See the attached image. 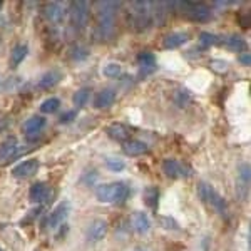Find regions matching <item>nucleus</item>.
Listing matches in <instances>:
<instances>
[{
	"label": "nucleus",
	"mask_w": 251,
	"mask_h": 251,
	"mask_svg": "<svg viewBox=\"0 0 251 251\" xmlns=\"http://www.w3.org/2000/svg\"><path fill=\"white\" fill-rule=\"evenodd\" d=\"M121 3L117 2H97V34L102 39H109L114 32L116 14Z\"/></svg>",
	"instance_id": "nucleus-1"
},
{
	"label": "nucleus",
	"mask_w": 251,
	"mask_h": 251,
	"mask_svg": "<svg viewBox=\"0 0 251 251\" xmlns=\"http://www.w3.org/2000/svg\"><path fill=\"white\" fill-rule=\"evenodd\" d=\"M131 194V189L126 183H107V184H100L96 189V198L100 203H107V204H119L124 203L126 200Z\"/></svg>",
	"instance_id": "nucleus-2"
},
{
	"label": "nucleus",
	"mask_w": 251,
	"mask_h": 251,
	"mask_svg": "<svg viewBox=\"0 0 251 251\" xmlns=\"http://www.w3.org/2000/svg\"><path fill=\"white\" fill-rule=\"evenodd\" d=\"M131 5V17L132 27L137 32H144L151 27L152 15H151V2H132Z\"/></svg>",
	"instance_id": "nucleus-3"
},
{
	"label": "nucleus",
	"mask_w": 251,
	"mask_h": 251,
	"mask_svg": "<svg viewBox=\"0 0 251 251\" xmlns=\"http://www.w3.org/2000/svg\"><path fill=\"white\" fill-rule=\"evenodd\" d=\"M177 7L183 9V14L193 22H209L213 17V12L206 3H200V2H177Z\"/></svg>",
	"instance_id": "nucleus-4"
},
{
	"label": "nucleus",
	"mask_w": 251,
	"mask_h": 251,
	"mask_svg": "<svg viewBox=\"0 0 251 251\" xmlns=\"http://www.w3.org/2000/svg\"><path fill=\"white\" fill-rule=\"evenodd\" d=\"M198 194H200V198H201V201H203V203L211 204L216 211H220L221 214L228 213V204H226V200H223V198L216 193V189H214L211 184L200 183V184H198Z\"/></svg>",
	"instance_id": "nucleus-5"
},
{
	"label": "nucleus",
	"mask_w": 251,
	"mask_h": 251,
	"mask_svg": "<svg viewBox=\"0 0 251 251\" xmlns=\"http://www.w3.org/2000/svg\"><path fill=\"white\" fill-rule=\"evenodd\" d=\"M89 3L87 2H71L69 3V19L74 29L82 30L89 24Z\"/></svg>",
	"instance_id": "nucleus-6"
},
{
	"label": "nucleus",
	"mask_w": 251,
	"mask_h": 251,
	"mask_svg": "<svg viewBox=\"0 0 251 251\" xmlns=\"http://www.w3.org/2000/svg\"><path fill=\"white\" fill-rule=\"evenodd\" d=\"M137 64H139V74H137L139 79L148 77V75H151L152 72H156V69H157L156 55L149 50H144L137 55Z\"/></svg>",
	"instance_id": "nucleus-7"
},
{
	"label": "nucleus",
	"mask_w": 251,
	"mask_h": 251,
	"mask_svg": "<svg viewBox=\"0 0 251 251\" xmlns=\"http://www.w3.org/2000/svg\"><path fill=\"white\" fill-rule=\"evenodd\" d=\"M39 168H40L39 159L30 157V159H25L15 166V168L12 169V176L19 177V179H27V177L34 176V174L39 171Z\"/></svg>",
	"instance_id": "nucleus-8"
},
{
	"label": "nucleus",
	"mask_w": 251,
	"mask_h": 251,
	"mask_svg": "<svg viewBox=\"0 0 251 251\" xmlns=\"http://www.w3.org/2000/svg\"><path fill=\"white\" fill-rule=\"evenodd\" d=\"M163 171L166 173V176L173 177V179H179V177L189 176V169L186 168L183 163H179L177 159H173V157H168V159L163 161Z\"/></svg>",
	"instance_id": "nucleus-9"
},
{
	"label": "nucleus",
	"mask_w": 251,
	"mask_h": 251,
	"mask_svg": "<svg viewBox=\"0 0 251 251\" xmlns=\"http://www.w3.org/2000/svg\"><path fill=\"white\" fill-rule=\"evenodd\" d=\"M69 209H71V204H69V201H62V203H59L57 206H55V208L52 209V213L49 214V220H47V226H49V228H50V229L59 228V226L62 225V221L67 218Z\"/></svg>",
	"instance_id": "nucleus-10"
},
{
	"label": "nucleus",
	"mask_w": 251,
	"mask_h": 251,
	"mask_svg": "<svg viewBox=\"0 0 251 251\" xmlns=\"http://www.w3.org/2000/svg\"><path fill=\"white\" fill-rule=\"evenodd\" d=\"M107 234V223L104 220H92L86 229V238L89 241L97 243L104 240Z\"/></svg>",
	"instance_id": "nucleus-11"
},
{
	"label": "nucleus",
	"mask_w": 251,
	"mask_h": 251,
	"mask_svg": "<svg viewBox=\"0 0 251 251\" xmlns=\"http://www.w3.org/2000/svg\"><path fill=\"white\" fill-rule=\"evenodd\" d=\"M64 14H66V7L59 2H49L44 5V15L47 17V20H50L52 24L60 22L64 19Z\"/></svg>",
	"instance_id": "nucleus-12"
},
{
	"label": "nucleus",
	"mask_w": 251,
	"mask_h": 251,
	"mask_svg": "<svg viewBox=\"0 0 251 251\" xmlns=\"http://www.w3.org/2000/svg\"><path fill=\"white\" fill-rule=\"evenodd\" d=\"M50 196V189L46 183H34L30 186V191H29V198L32 203L39 204V203H44V201L49 200Z\"/></svg>",
	"instance_id": "nucleus-13"
},
{
	"label": "nucleus",
	"mask_w": 251,
	"mask_h": 251,
	"mask_svg": "<svg viewBox=\"0 0 251 251\" xmlns=\"http://www.w3.org/2000/svg\"><path fill=\"white\" fill-rule=\"evenodd\" d=\"M19 151V143L15 137H7L2 144H0V163L7 159H12L15 156V152Z\"/></svg>",
	"instance_id": "nucleus-14"
},
{
	"label": "nucleus",
	"mask_w": 251,
	"mask_h": 251,
	"mask_svg": "<svg viewBox=\"0 0 251 251\" xmlns=\"http://www.w3.org/2000/svg\"><path fill=\"white\" fill-rule=\"evenodd\" d=\"M116 100V92L112 89H102L100 92H97L94 97V107L97 109H106L112 106Z\"/></svg>",
	"instance_id": "nucleus-15"
},
{
	"label": "nucleus",
	"mask_w": 251,
	"mask_h": 251,
	"mask_svg": "<svg viewBox=\"0 0 251 251\" xmlns=\"http://www.w3.org/2000/svg\"><path fill=\"white\" fill-rule=\"evenodd\" d=\"M189 40V35L186 34V32H173V34L166 35L164 40H163V46L164 49H177L181 46H184L186 42Z\"/></svg>",
	"instance_id": "nucleus-16"
},
{
	"label": "nucleus",
	"mask_w": 251,
	"mask_h": 251,
	"mask_svg": "<svg viewBox=\"0 0 251 251\" xmlns=\"http://www.w3.org/2000/svg\"><path fill=\"white\" fill-rule=\"evenodd\" d=\"M123 151H124V154H127V156H141V154H146V152L149 151V146L146 143H143V141L132 139V141L124 143Z\"/></svg>",
	"instance_id": "nucleus-17"
},
{
	"label": "nucleus",
	"mask_w": 251,
	"mask_h": 251,
	"mask_svg": "<svg viewBox=\"0 0 251 251\" xmlns=\"http://www.w3.org/2000/svg\"><path fill=\"white\" fill-rule=\"evenodd\" d=\"M132 226L139 234H146L151 229V220H149V216L146 213L136 211L132 214Z\"/></svg>",
	"instance_id": "nucleus-18"
},
{
	"label": "nucleus",
	"mask_w": 251,
	"mask_h": 251,
	"mask_svg": "<svg viewBox=\"0 0 251 251\" xmlns=\"http://www.w3.org/2000/svg\"><path fill=\"white\" fill-rule=\"evenodd\" d=\"M60 79H62V72H60L59 69H52V71L46 72V74H44L42 77L39 79L37 86L40 89H50L52 86L59 84Z\"/></svg>",
	"instance_id": "nucleus-19"
},
{
	"label": "nucleus",
	"mask_w": 251,
	"mask_h": 251,
	"mask_svg": "<svg viewBox=\"0 0 251 251\" xmlns=\"http://www.w3.org/2000/svg\"><path fill=\"white\" fill-rule=\"evenodd\" d=\"M46 126V119L42 116H32L30 119L25 121L24 124V132L27 136H32V134H37V132L42 131V127Z\"/></svg>",
	"instance_id": "nucleus-20"
},
{
	"label": "nucleus",
	"mask_w": 251,
	"mask_h": 251,
	"mask_svg": "<svg viewBox=\"0 0 251 251\" xmlns=\"http://www.w3.org/2000/svg\"><path fill=\"white\" fill-rule=\"evenodd\" d=\"M143 198H144L146 206H149V208L156 211L157 204H159V189H157L156 186H149V188L144 189Z\"/></svg>",
	"instance_id": "nucleus-21"
},
{
	"label": "nucleus",
	"mask_w": 251,
	"mask_h": 251,
	"mask_svg": "<svg viewBox=\"0 0 251 251\" xmlns=\"http://www.w3.org/2000/svg\"><path fill=\"white\" fill-rule=\"evenodd\" d=\"M107 136L111 137V139H114V141H126L129 137V131H127V127L123 124H119V123H116V124H111L107 127Z\"/></svg>",
	"instance_id": "nucleus-22"
},
{
	"label": "nucleus",
	"mask_w": 251,
	"mask_h": 251,
	"mask_svg": "<svg viewBox=\"0 0 251 251\" xmlns=\"http://www.w3.org/2000/svg\"><path fill=\"white\" fill-rule=\"evenodd\" d=\"M27 54H29V47L27 46H24V44L15 46L14 49H12V54H10V66L17 67L19 64L27 57Z\"/></svg>",
	"instance_id": "nucleus-23"
},
{
	"label": "nucleus",
	"mask_w": 251,
	"mask_h": 251,
	"mask_svg": "<svg viewBox=\"0 0 251 251\" xmlns=\"http://www.w3.org/2000/svg\"><path fill=\"white\" fill-rule=\"evenodd\" d=\"M225 46L228 49H231L234 52H240V50H245L246 49V42L245 39L240 37V35H228V37L225 39Z\"/></svg>",
	"instance_id": "nucleus-24"
},
{
	"label": "nucleus",
	"mask_w": 251,
	"mask_h": 251,
	"mask_svg": "<svg viewBox=\"0 0 251 251\" xmlns=\"http://www.w3.org/2000/svg\"><path fill=\"white\" fill-rule=\"evenodd\" d=\"M89 97H91V89L82 87L74 94V97H72V102H74L75 107H82V106H86V104H87Z\"/></svg>",
	"instance_id": "nucleus-25"
},
{
	"label": "nucleus",
	"mask_w": 251,
	"mask_h": 251,
	"mask_svg": "<svg viewBox=\"0 0 251 251\" xmlns=\"http://www.w3.org/2000/svg\"><path fill=\"white\" fill-rule=\"evenodd\" d=\"M59 107H60V100L57 97H49V99H46L40 104V112H44V114H52V112H55Z\"/></svg>",
	"instance_id": "nucleus-26"
},
{
	"label": "nucleus",
	"mask_w": 251,
	"mask_h": 251,
	"mask_svg": "<svg viewBox=\"0 0 251 251\" xmlns=\"http://www.w3.org/2000/svg\"><path fill=\"white\" fill-rule=\"evenodd\" d=\"M121 72H123V67L117 62H109L102 67V74L106 75V77H119Z\"/></svg>",
	"instance_id": "nucleus-27"
},
{
	"label": "nucleus",
	"mask_w": 251,
	"mask_h": 251,
	"mask_svg": "<svg viewBox=\"0 0 251 251\" xmlns=\"http://www.w3.org/2000/svg\"><path fill=\"white\" fill-rule=\"evenodd\" d=\"M218 42H220V37L211 34V32H201V34H200V44L204 49H208L211 46H216Z\"/></svg>",
	"instance_id": "nucleus-28"
},
{
	"label": "nucleus",
	"mask_w": 251,
	"mask_h": 251,
	"mask_svg": "<svg viewBox=\"0 0 251 251\" xmlns=\"http://www.w3.org/2000/svg\"><path fill=\"white\" fill-rule=\"evenodd\" d=\"M87 57H89V50L84 46H74L71 49V59L75 60V62L86 60Z\"/></svg>",
	"instance_id": "nucleus-29"
},
{
	"label": "nucleus",
	"mask_w": 251,
	"mask_h": 251,
	"mask_svg": "<svg viewBox=\"0 0 251 251\" xmlns=\"http://www.w3.org/2000/svg\"><path fill=\"white\" fill-rule=\"evenodd\" d=\"M106 166L111 171H114V173H119V171H123V169L126 168V163L123 159H116V157H109V159L106 161Z\"/></svg>",
	"instance_id": "nucleus-30"
},
{
	"label": "nucleus",
	"mask_w": 251,
	"mask_h": 251,
	"mask_svg": "<svg viewBox=\"0 0 251 251\" xmlns=\"http://www.w3.org/2000/svg\"><path fill=\"white\" fill-rule=\"evenodd\" d=\"M238 173H240V181L245 183V186L250 184V164H241L240 169H238Z\"/></svg>",
	"instance_id": "nucleus-31"
},
{
	"label": "nucleus",
	"mask_w": 251,
	"mask_h": 251,
	"mask_svg": "<svg viewBox=\"0 0 251 251\" xmlns=\"http://www.w3.org/2000/svg\"><path fill=\"white\" fill-rule=\"evenodd\" d=\"M75 116H77V112H75V111H67L66 114L60 116V124H69V123H72V121L75 119Z\"/></svg>",
	"instance_id": "nucleus-32"
},
{
	"label": "nucleus",
	"mask_w": 251,
	"mask_h": 251,
	"mask_svg": "<svg viewBox=\"0 0 251 251\" xmlns=\"http://www.w3.org/2000/svg\"><path fill=\"white\" fill-rule=\"evenodd\" d=\"M211 67H213V69H216V71H220V72H225L226 69H228V64L223 62V60H213V62H211Z\"/></svg>",
	"instance_id": "nucleus-33"
},
{
	"label": "nucleus",
	"mask_w": 251,
	"mask_h": 251,
	"mask_svg": "<svg viewBox=\"0 0 251 251\" xmlns=\"http://www.w3.org/2000/svg\"><path fill=\"white\" fill-rule=\"evenodd\" d=\"M238 60H240V62L243 64V66H250L251 64V59H250V54H240V57H238Z\"/></svg>",
	"instance_id": "nucleus-34"
},
{
	"label": "nucleus",
	"mask_w": 251,
	"mask_h": 251,
	"mask_svg": "<svg viewBox=\"0 0 251 251\" xmlns=\"http://www.w3.org/2000/svg\"><path fill=\"white\" fill-rule=\"evenodd\" d=\"M132 251H148V250H144V248H136V250H132Z\"/></svg>",
	"instance_id": "nucleus-35"
},
{
	"label": "nucleus",
	"mask_w": 251,
	"mask_h": 251,
	"mask_svg": "<svg viewBox=\"0 0 251 251\" xmlns=\"http://www.w3.org/2000/svg\"><path fill=\"white\" fill-rule=\"evenodd\" d=\"M0 251H3V250H2V248H0Z\"/></svg>",
	"instance_id": "nucleus-36"
}]
</instances>
